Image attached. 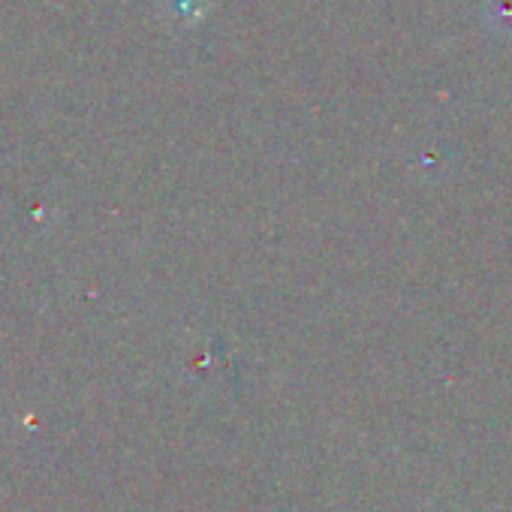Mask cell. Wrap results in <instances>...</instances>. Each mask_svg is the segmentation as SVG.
<instances>
[{"label":"cell","instance_id":"6da1fadb","mask_svg":"<svg viewBox=\"0 0 512 512\" xmlns=\"http://www.w3.org/2000/svg\"><path fill=\"white\" fill-rule=\"evenodd\" d=\"M488 13H494L491 19L494 28L500 25V31H512V0H491Z\"/></svg>","mask_w":512,"mask_h":512}]
</instances>
